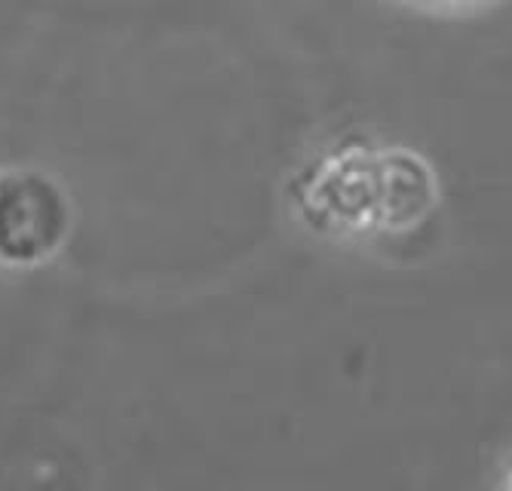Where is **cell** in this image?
<instances>
[{"mask_svg":"<svg viewBox=\"0 0 512 491\" xmlns=\"http://www.w3.org/2000/svg\"><path fill=\"white\" fill-rule=\"evenodd\" d=\"M22 218H62L56 197L43 185L34 188L25 212H19V182H4L0 185V252L13 258H28L43 249H50L53 240H46L37 228H31Z\"/></svg>","mask_w":512,"mask_h":491,"instance_id":"obj_1","label":"cell"}]
</instances>
